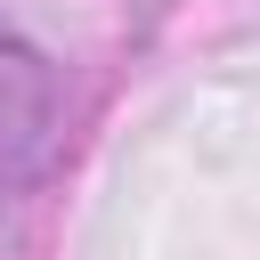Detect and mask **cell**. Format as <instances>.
<instances>
[{"label": "cell", "mask_w": 260, "mask_h": 260, "mask_svg": "<svg viewBox=\"0 0 260 260\" xmlns=\"http://www.w3.org/2000/svg\"><path fill=\"white\" fill-rule=\"evenodd\" d=\"M57 130H65V81L57 65L0 24V195L32 187L57 154Z\"/></svg>", "instance_id": "1"}]
</instances>
